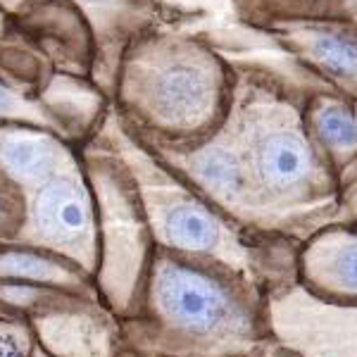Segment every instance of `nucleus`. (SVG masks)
Wrapping results in <instances>:
<instances>
[{"label": "nucleus", "instance_id": "nucleus-1", "mask_svg": "<svg viewBox=\"0 0 357 357\" xmlns=\"http://www.w3.org/2000/svg\"><path fill=\"white\" fill-rule=\"evenodd\" d=\"M227 67L207 45L169 33H138L114 77L119 102L167 134H195L215 122Z\"/></svg>", "mask_w": 357, "mask_h": 357}, {"label": "nucleus", "instance_id": "nucleus-2", "mask_svg": "<svg viewBox=\"0 0 357 357\" xmlns=\"http://www.w3.org/2000/svg\"><path fill=\"white\" fill-rule=\"evenodd\" d=\"M155 301L167 319L198 336L234 331L243 324V314L227 286L203 269L181 262L160 264L155 274Z\"/></svg>", "mask_w": 357, "mask_h": 357}, {"label": "nucleus", "instance_id": "nucleus-3", "mask_svg": "<svg viewBox=\"0 0 357 357\" xmlns=\"http://www.w3.org/2000/svg\"><path fill=\"white\" fill-rule=\"evenodd\" d=\"M29 224L38 241L84 250L93 238V200L77 165L57 172L33 191Z\"/></svg>", "mask_w": 357, "mask_h": 357}, {"label": "nucleus", "instance_id": "nucleus-4", "mask_svg": "<svg viewBox=\"0 0 357 357\" xmlns=\"http://www.w3.org/2000/svg\"><path fill=\"white\" fill-rule=\"evenodd\" d=\"M82 17L93 48L91 74L100 86H114L122 53L138 36L146 0H62Z\"/></svg>", "mask_w": 357, "mask_h": 357}, {"label": "nucleus", "instance_id": "nucleus-5", "mask_svg": "<svg viewBox=\"0 0 357 357\" xmlns=\"http://www.w3.org/2000/svg\"><path fill=\"white\" fill-rule=\"evenodd\" d=\"M312 169L307 143L293 131H274L260 141L255 151V172L269 191H286L305 181Z\"/></svg>", "mask_w": 357, "mask_h": 357}, {"label": "nucleus", "instance_id": "nucleus-6", "mask_svg": "<svg viewBox=\"0 0 357 357\" xmlns=\"http://www.w3.org/2000/svg\"><path fill=\"white\" fill-rule=\"evenodd\" d=\"M307 269L336 296H357V236L350 231L321 236L307 252Z\"/></svg>", "mask_w": 357, "mask_h": 357}, {"label": "nucleus", "instance_id": "nucleus-7", "mask_svg": "<svg viewBox=\"0 0 357 357\" xmlns=\"http://www.w3.org/2000/svg\"><path fill=\"white\" fill-rule=\"evenodd\" d=\"M191 172L212 195L234 200L245 191L248 178L241 158L227 146H207L191 158Z\"/></svg>", "mask_w": 357, "mask_h": 357}, {"label": "nucleus", "instance_id": "nucleus-8", "mask_svg": "<svg viewBox=\"0 0 357 357\" xmlns=\"http://www.w3.org/2000/svg\"><path fill=\"white\" fill-rule=\"evenodd\" d=\"M162 234L169 245L193 252L212 250L220 245L222 238L220 222L203 207L191 203L174 205L165 212Z\"/></svg>", "mask_w": 357, "mask_h": 357}, {"label": "nucleus", "instance_id": "nucleus-9", "mask_svg": "<svg viewBox=\"0 0 357 357\" xmlns=\"http://www.w3.org/2000/svg\"><path fill=\"white\" fill-rule=\"evenodd\" d=\"M0 122L38 126V129L48 131H55L62 126L57 112L50 110L45 102L29 98L26 91L10 84L5 77H0Z\"/></svg>", "mask_w": 357, "mask_h": 357}, {"label": "nucleus", "instance_id": "nucleus-10", "mask_svg": "<svg viewBox=\"0 0 357 357\" xmlns=\"http://www.w3.org/2000/svg\"><path fill=\"white\" fill-rule=\"evenodd\" d=\"M0 276H17V279L50 281V284H72L74 276L65 267L38 257L33 252H5L0 255Z\"/></svg>", "mask_w": 357, "mask_h": 357}, {"label": "nucleus", "instance_id": "nucleus-11", "mask_svg": "<svg viewBox=\"0 0 357 357\" xmlns=\"http://www.w3.org/2000/svg\"><path fill=\"white\" fill-rule=\"evenodd\" d=\"M312 55L336 74H357V43L338 33H321L312 41Z\"/></svg>", "mask_w": 357, "mask_h": 357}, {"label": "nucleus", "instance_id": "nucleus-12", "mask_svg": "<svg viewBox=\"0 0 357 357\" xmlns=\"http://www.w3.org/2000/svg\"><path fill=\"white\" fill-rule=\"evenodd\" d=\"M317 129L324 143L338 151H348L357 146V119L348 107L329 105L317 114Z\"/></svg>", "mask_w": 357, "mask_h": 357}, {"label": "nucleus", "instance_id": "nucleus-13", "mask_svg": "<svg viewBox=\"0 0 357 357\" xmlns=\"http://www.w3.org/2000/svg\"><path fill=\"white\" fill-rule=\"evenodd\" d=\"M26 336L17 326L0 324V357H26Z\"/></svg>", "mask_w": 357, "mask_h": 357}, {"label": "nucleus", "instance_id": "nucleus-14", "mask_svg": "<svg viewBox=\"0 0 357 357\" xmlns=\"http://www.w3.org/2000/svg\"><path fill=\"white\" fill-rule=\"evenodd\" d=\"M48 0H0V10L10 17V20H22V17L31 15Z\"/></svg>", "mask_w": 357, "mask_h": 357}, {"label": "nucleus", "instance_id": "nucleus-15", "mask_svg": "<svg viewBox=\"0 0 357 357\" xmlns=\"http://www.w3.org/2000/svg\"><path fill=\"white\" fill-rule=\"evenodd\" d=\"M10 29H13V20L0 10V38H3L5 33H10Z\"/></svg>", "mask_w": 357, "mask_h": 357}]
</instances>
